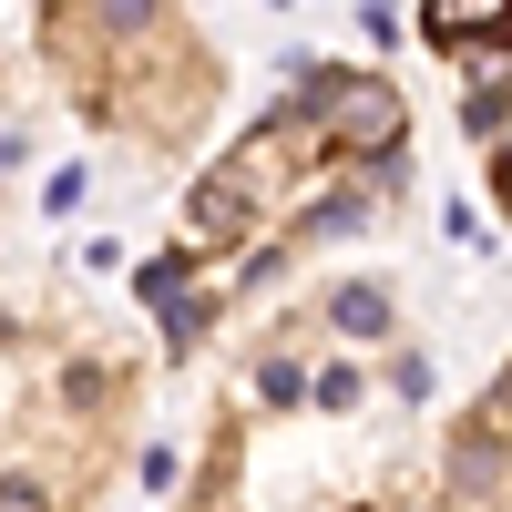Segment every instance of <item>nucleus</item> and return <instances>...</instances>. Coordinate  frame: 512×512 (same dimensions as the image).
I'll list each match as a JSON object with an SVG mask.
<instances>
[{"instance_id": "obj_1", "label": "nucleus", "mask_w": 512, "mask_h": 512, "mask_svg": "<svg viewBox=\"0 0 512 512\" xmlns=\"http://www.w3.org/2000/svg\"><path fill=\"white\" fill-rule=\"evenodd\" d=\"M318 123H328L338 144H359V154H369V144H390V134H400V93H390V82H369V72H338L328 93H318Z\"/></svg>"}, {"instance_id": "obj_2", "label": "nucleus", "mask_w": 512, "mask_h": 512, "mask_svg": "<svg viewBox=\"0 0 512 512\" xmlns=\"http://www.w3.org/2000/svg\"><path fill=\"white\" fill-rule=\"evenodd\" d=\"M420 31L451 52V41H472V31H512V0H431V11H420Z\"/></svg>"}]
</instances>
